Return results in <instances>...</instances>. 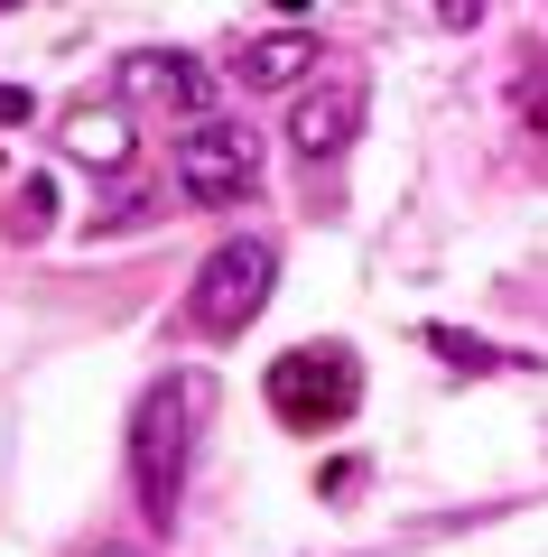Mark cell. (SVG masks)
<instances>
[{"mask_svg": "<svg viewBox=\"0 0 548 557\" xmlns=\"http://www.w3.org/2000/svg\"><path fill=\"white\" fill-rule=\"evenodd\" d=\"M131 149H139V131L121 102H84L65 121V159H84V168H131Z\"/></svg>", "mask_w": 548, "mask_h": 557, "instance_id": "8", "label": "cell"}, {"mask_svg": "<svg viewBox=\"0 0 548 557\" xmlns=\"http://www.w3.org/2000/svg\"><path fill=\"white\" fill-rule=\"evenodd\" d=\"M47 223H57V186H47V177H28V186H20V205H10V233H20V242H38Z\"/></svg>", "mask_w": 548, "mask_h": 557, "instance_id": "10", "label": "cell"}, {"mask_svg": "<svg viewBox=\"0 0 548 557\" xmlns=\"http://www.w3.org/2000/svg\"><path fill=\"white\" fill-rule=\"evenodd\" d=\"M418 344H428L437 362H455V372H502V362H511V354H492L484 335H455V325H428Z\"/></svg>", "mask_w": 548, "mask_h": 557, "instance_id": "9", "label": "cell"}, {"mask_svg": "<svg viewBox=\"0 0 548 557\" xmlns=\"http://www.w3.org/2000/svg\"><path fill=\"white\" fill-rule=\"evenodd\" d=\"M307 75H316V38H307V28H270V38H252L233 57L242 94H289V84H307Z\"/></svg>", "mask_w": 548, "mask_h": 557, "instance_id": "7", "label": "cell"}, {"mask_svg": "<svg viewBox=\"0 0 548 557\" xmlns=\"http://www.w3.org/2000/svg\"><path fill=\"white\" fill-rule=\"evenodd\" d=\"M102 557H131V548H102Z\"/></svg>", "mask_w": 548, "mask_h": 557, "instance_id": "14", "label": "cell"}, {"mask_svg": "<svg viewBox=\"0 0 548 557\" xmlns=\"http://www.w3.org/2000/svg\"><path fill=\"white\" fill-rule=\"evenodd\" d=\"M437 20H447V28H474V20H484V0H437Z\"/></svg>", "mask_w": 548, "mask_h": 557, "instance_id": "11", "label": "cell"}, {"mask_svg": "<svg viewBox=\"0 0 548 557\" xmlns=\"http://www.w3.org/2000/svg\"><path fill=\"white\" fill-rule=\"evenodd\" d=\"M28 112H38V102H28L20 84H0V121H28Z\"/></svg>", "mask_w": 548, "mask_h": 557, "instance_id": "12", "label": "cell"}, {"mask_svg": "<svg viewBox=\"0 0 548 557\" xmlns=\"http://www.w3.org/2000/svg\"><path fill=\"white\" fill-rule=\"evenodd\" d=\"M260 399H270L279 428H297V437H326V428H344V418H353V399H363V362H353L344 344H297V354L270 362Z\"/></svg>", "mask_w": 548, "mask_h": 557, "instance_id": "2", "label": "cell"}, {"mask_svg": "<svg viewBox=\"0 0 548 557\" xmlns=\"http://www.w3.org/2000/svg\"><path fill=\"white\" fill-rule=\"evenodd\" d=\"M279 10H307V0H279Z\"/></svg>", "mask_w": 548, "mask_h": 557, "instance_id": "13", "label": "cell"}, {"mask_svg": "<svg viewBox=\"0 0 548 557\" xmlns=\"http://www.w3.org/2000/svg\"><path fill=\"white\" fill-rule=\"evenodd\" d=\"M353 121H363V84L353 75H326L316 94H297V112H289V149L297 159H344V139H353Z\"/></svg>", "mask_w": 548, "mask_h": 557, "instance_id": "6", "label": "cell"}, {"mask_svg": "<svg viewBox=\"0 0 548 557\" xmlns=\"http://www.w3.org/2000/svg\"><path fill=\"white\" fill-rule=\"evenodd\" d=\"M215 399V381H196V372H168L149 399H139V418H131V493H139V511L168 530L176 520V493H186V446H196V409Z\"/></svg>", "mask_w": 548, "mask_h": 557, "instance_id": "1", "label": "cell"}, {"mask_svg": "<svg viewBox=\"0 0 548 557\" xmlns=\"http://www.w3.org/2000/svg\"><path fill=\"white\" fill-rule=\"evenodd\" d=\"M176 186H186V205H233V196H252V177H260V131L252 121H215V112H196L186 131H176Z\"/></svg>", "mask_w": 548, "mask_h": 557, "instance_id": "4", "label": "cell"}, {"mask_svg": "<svg viewBox=\"0 0 548 557\" xmlns=\"http://www.w3.org/2000/svg\"><path fill=\"white\" fill-rule=\"evenodd\" d=\"M112 94L139 102V112H215V75H205L196 57H176V47H131V57L112 65Z\"/></svg>", "mask_w": 548, "mask_h": 557, "instance_id": "5", "label": "cell"}, {"mask_svg": "<svg viewBox=\"0 0 548 557\" xmlns=\"http://www.w3.org/2000/svg\"><path fill=\"white\" fill-rule=\"evenodd\" d=\"M0 10H10V0H0Z\"/></svg>", "mask_w": 548, "mask_h": 557, "instance_id": "15", "label": "cell"}, {"mask_svg": "<svg viewBox=\"0 0 548 557\" xmlns=\"http://www.w3.org/2000/svg\"><path fill=\"white\" fill-rule=\"evenodd\" d=\"M270 278H279V251L260 233H242V242H223V251H205L196 288H186V317H196L205 335H242V325L270 307Z\"/></svg>", "mask_w": 548, "mask_h": 557, "instance_id": "3", "label": "cell"}]
</instances>
